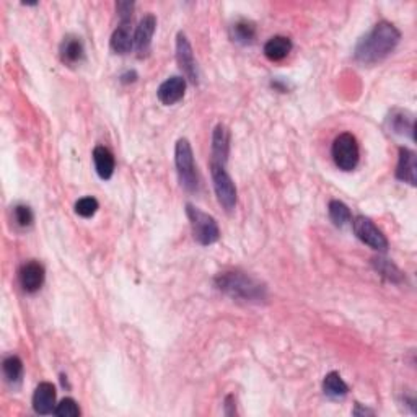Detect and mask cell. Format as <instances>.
<instances>
[{
	"mask_svg": "<svg viewBox=\"0 0 417 417\" xmlns=\"http://www.w3.org/2000/svg\"><path fill=\"white\" fill-rule=\"evenodd\" d=\"M186 92V80L183 77H172L160 85L157 90V97L160 103H163L165 107H172V104L178 103L179 100H183Z\"/></svg>",
	"mask_w": 417,
	"mask_h": 417,
	"instance_id": "14",
	"label": "cell"
},
{
	"mask_svg": "<svg viewBox=\"0 0 417 417\" xmlns=\"http://www.w3.org/2000/svg\"><path fill=\"white\" fill-rule=\"evenodd\" d=\"M292 51V41L287 36H274L264 44V56L273 62L285 59Z\"/></svg>",
	"mask_w": 417,
	"mask_h": 417,
	"instance_id": "18",
	"label": "cell"
},
{
	"mask_svg": "<svg viewBox=\"0 0 417 417\" xmlns=\"http://www.w3.org/2000/svg\"><path fill=\"white\" fill-rule=\"evenodd\" d=\"M33 409L36 414L48 416L56 409V388L49 381H43L36 386L33 395Z\"/></svg>",
	"mask_w": 417,
	"mask_h": 417,
	"instance_id": "11",
	"label": "cell"
},
{
	"mask_svg": "<svg viewBox=\"0 0 417 417\" xmlns=\"http://www.w3.org/2000/svg\"><path fill=\"white\" fill-rule=\"evenodd\" d=\"M215 285L220 292L228 295L230 299L249 301V303H261L266 300L264 285L251 275L240 273V271L220 273L215 278Z\"/></svg>",
	"mask_w": 417,
	"mask_h": 417,
	"instance_id": "2",
	"label": "cell"
},
{
	"mask_svg": "<svg viewBox=\"0 0 417 417\" xmlns=\"http://www.w3.org/2000/svg\"><path fill=\"white\" fill-rule=\"evenodd\" d=\"M186 214H188L191 228H193L194 240L199 245L209 246L217 243L220 238V230L212 215L203 212L200 209L194 207L193 204L186 205Z\"/></svg>",
	"mask_w": 417,
	"mask_h": 417,
	"instance_id": "4",
	"label": "cell"
},
{
	"mask_svg": "<svg viewBox=\"0 0 417 417\" xmlns=\"http://www.w3.org/2000/svg\"><path fill=\"white\" fill-rule=\"evenodd\" d=\"M354 227V233L362 243H365L367 246H370L371 249L375 251H386L388 249V240L381 230L376 228V225L371 222L370 219L364 217V215H359V217L354 219L353 222Z\"/></svg>",
	"mask_w": 417,
	"mask_h": 417,
	"instance_id": "7",
	"label": "cell"
},
{
	"mask_svg": "<svg viewBox=\"0 0 417 417\" xmlns=\"http://www.w3.org/2000/svg\"><path fill=\"white\" fill-rule=\"evenodd\" d=\"M98 207H100L98 200L92 198V196H88V198H82L75 203V214L83 219H90L97 214Z\"/></svg>",
	"mask_w": 417,
	"mask_h": 417,
	"instance_id": "26",
	"label": "cell"
},
{
	"mask_svg": "<svg viewBox=\"0 0 417 417\" xmlns=\"http://www.w3.org/2000/svg\"><path fill=\"white\" fill-rule=\"evenodd\" d=\"M54 414L59 416V417H78L80 416V408H78V404L75 403V399L65 398L56 406V409H54Z\"/></svg>",
	"mask_w": 417,
	"mask_h": 417,
	"instance_id": "27",
	"label": "cell"
},
{
	"mask_svg": "<svg viewBox=\"0 0 417 417\" xmlns=\"http://www.w3.org/2000/svg\"><path fill=\"white\" fill-rule=\"evenodd\" d=\"M390 128L395 134L399 135H409L411 139H414V116L408 111H401V109H395L388 118Z\"/></svg>",
	"mask_w": 417,
	"mask_h": 417,
	"instance_id": "20",
	"label": "cell"
},
{
	"mask_svg": "<svg viewBox=\"0 0 417 417\" xmlns=\"http://www.w3.org/2000/svg\"><path fill=\"white\" fill-rule=\"evenodd\" d=\"M328 210H329L331 222H333L336 227L343 228L348 224L353 222V215H350L349 207L344 203H341V200H336V199L331 200L328 205Z\"/></svg>",
	"mask_w": 417,
	"mask_h": 417,
	"instance_id": "23",
	"label": "cell"
},
{
	"mask_svg": "<svg viewBox=\"0 0 417 417\" xmlns=\"http://www.w3.org/2000/svg\"><path fill=\"white\" fill-rule=\"evenodd\" d=\"M93 163L97 175L102 179H109L113 177L114 168H116V162H114V155L109 152L107 147L98 145L93 150Z\"/></svg>",
	"mask_w": 417,
	"mask_h": 417,
	"instance_id": "16",
	"label": "cell"
},
{
	"mask_svg": "<svg viewBox=\"0 0 417 417\" xmlns=\"http://www.w3.org/2000/svg\"><path fill=\"white\" fill-rule=\"evenodd\" d=\"M230 153V132L227 125L219 124L215 125L212 134V162L219 165H227Z\"/></svg>",
	"mask_w": 417,
	"mask_h": 417,
	"instance_id": "15",
	"label": "cell"
},
{
	"mask_svg": "<svg viewBox=\"0 0 417 417\" xmlns=\"http://www.w3.org/2000/svg\"><path fill=\"white\" fill-rule=\"evenodd\" d=\"M116 8H118L121 22H130V20H132V10H134L132 2H118Z\"/></svg>",
	"mask_w": 417,
	"mask_h": 417,
	"instance_id": "28",
	"label": "cell"
},
{
	"mask_svg": "<svg viewBox=\"0 0 417 417\" xmlns=\"http://www.w3.org/2000/svg\"><path fill=\"white\" fill-rule=\"evenodd\" d=\"M353 414L354 416H365V414H374V411H371V409H362L360 404L357 403V404H355V409H354Z\"/></svg>",
	"mask_w": 417,
	"mask_h": 417,
	"instance_id": "30",
	"label": "cell"
},
{
	"mask_svg": "<svg viewBox=\"0 0 417 417\" xmlns=\"http://www.w3.org/2000/svg\"><path fill=\"white\" fill-rule=\"evenodd\" d=\"M59 56L60 60H62L65 65H69V67L78 65L85 59V48L82 39L75 36V34H67V36L62 39V43H60Z\"/></svg>",
	"mask_w": 417,
	"mask_h": 417,
	"instance_id": "12",
	"label": "cell"
},
{
	"mask_svg": "<svg viewBox=\"0 0 417 417\" xmlns=\"http://www.w3.org/2000/svg\"><path fill=\"white\" fill-rule=\"evenodd\" d=\"M230 34H232V39L235 43L241 44V46H249L256 39V25L251 20L240 18L232 25Z\"/></svg>",
	"mask_w": 417,
	"mask_h": 417,
	"instance_id": "19",
	"label": "cell"
},
{
	"mask_svg": "<svg viewBox=\"0 0 417 417\" xmlns=\"http://www.w3.org/2000/svg\"><path fill=\"white\" fill-rule=\"evenodd\" d=\"M13 220H15V224H17L20 228L32 227L33 222H34V214H33L32 207H29V205H25V204L15 205Z\"/></svg>",
	"mask_w": 417,
	"mask_h": 417,
	"instance_id": "25",
	"label": "cell"
},
{
	"mask_svg": "<svg viewBox=\"0 0 417 417\" xmlns=\"http://www.w3.org/2000/svg\"><path fill=\"white\" fill-rule=\"evenodd\" d=\"M396 178L411 186L417 184V155L413 150L401 147L398 167H396Z\"/></svg>",
	"mask_w": 417,
	"mask_h": 417,
	"instance_id": "13",
	"label": "cell"
},
{
	"mask_svg": "<svg viewBox=\"0 0 417 417\" xmlns=\"http://www.w3.org/2000/svg\"><path fill=\"white\" fill-rule=\"evenodd\" d=\"M331 155H333L336 167L339 170H343V172H353V170L357 168L360 158L357 139L350 132L339 134L334 139Z\"/></svg>",
	"mask_w": 417,
	"mask_h": 417,
	"instance_id": "5",
	"label": "cell"
},
{
	"mask_svg": "<svg viewBox=\"0 0 417 417\" xmlns=\"http://www.w3.org/2000/svg\"><path fill=\"white\" fill-rule=\"evenodd\" d=\"M109 46L116 54H128L134 46V36L130 33V22H121L111 34Z\"/></svg>",
	"mask_w": 417,
	"mask_h": 417,
	"instance_id": "17",
	"label": "cell"
},
{
	"mask_svg": "<svg viewBox=\"0 0 417 417\" xmlns=\"http://www.w3.org/2000/svg\"><path fill=\"white\" fill-rule=\"evenodd\" d=\"M135 78H137V74H135V72H128L125 75H123V77H121V82H124V83L135 82Z\"/></svg>",
	"mask_w": 417,
	"mask_h": 417,
	"instance_id": "29",
	"label": "cell"
},
{
	"mask_svg": "<svg viewBox=\"0 0 417 417\" xmlns=\"http://www.w3.org/2000/svg\"><path fill=\"white\" fill-rule=\"evenodd\" d=\"M399 41V29L390 22H380L357 43L354 57L364 65H374L388 57Z\"/></svg>",
	"mask_w": 417,
	"mask_h": 417,
	"instance_id": "1",
	"label": "cell"
},
{
	"mask_svg": "<svg viewBox=\"0 0 417 417\" xmlns=\"http://www.w3.org/2000/svg\"><path fill=\"white\" fill-rule=\"evenodd\" d=\"M155 29H157V18L153 15H145L139 22V27L135 28L134 46L140 57L147 56V53L150 51V44H152Z\"/></svg>",
	"mask_w": 417,
	"mask_h": 417,
	"instance_id": "10",
	"label": "cell"
},
{
	"mask_svg": "<svg viewBox=\"0 0 417 417\" xmlns=\"http://www.w3.org/2000/svg\"><path fill=\"white\" fill-rule=\"evenodd\" d=\"M323 391L329 398H344L349 393V386L346 385V381L341 378L339 374L331 371L323 380Z\"/></svg>",
	"mask_w": 417,
	"mask_h": 417,
	"instance_id": "21",
	"label": "cell"
},
{
	"mask_svg": "<svg viewBox=\"0 0 417 417\" xmlns=\"http://www.w3.org/2000/svg\"><path fill=\"white\" fill-rule=\"evenodd\" d=\"M175 165L179 178L181 188L188 193H196L199 189V177L198 168L194 163L193 149L188 139H179L175 147Z\"/></svg>",
	"mask_w": 417,
	"mask_h": 417,
	"instance_id": "3",
	"label": "cell"
},
{
	"mask_svg": "<svg viewBox=\"0 0 417 417\" xmlns=\"http://www.w3.org/2000/svg\"><path fill=\"white\" fill-rule=\"evenodd\" d=\"M4 376L5 380H7L8 385H20L22 383V378H23V362L17 355H10L4 360Z\"/></svg>",
	"mask_w": 417,
	"mask_h": 417,
	"instance_id": "22",
	"label": "cell"
},
{
	"mask_svg": "<svg viewBox=\"0 0 417 417\" xmlns=\"http://www.w3.org/2000/svg\"><path fill=\"white\" fill-rule=\"evenodd\" d=\"M374 266H375L376 273L388 279L390 282L399 284L401 280H403V273H401V271L396 268V266L391 263V261L385 259V258H375L374 259Z\"/></svg>",
	"mask_w": 417,
	"mask_h": 417,
	"instance_id": "24",
	"label": "cell"
},
{
	"mask_svg": "<svg viewBox=\"0 0 417 417\" xmlns=\"http://www.w3.org/2000/svg\"><path fill=\"white\" fill-rule=\"evenodd\" d=\"M210 175H212L214 189L220 205L227 212H232L237 205V186H235L232 177L227 173L224 165L219 163H210Z\"/></svg>",
	"mask_w": 417,
	"mask_h": 417,
	"instance_id": "6",
	"label": "cell"
},
{
	"mask_svg": "<svg viewBox=\"0 0 417 417\" xmlns=\"http://www.w3.org/2000/svg\"><path fill=\"white\" fill-rule=\"evenodd\" d=\"M20 284L27 294H34L43 287L44 278H46V271L43 264L38 261H27L22 268H20Z\"/></svg>",
	"mask_w": 417,
	"mask_h": 417,
	"instance_id": "9",
	"label": "cell"
},
{
	"mask_svg": "<svg viewBox=\"0 0 417 417\" xmlns=\"http://www.w3.org/2000/svg\"><path fill=\"white\" fill-rule=\"evenodd\" d=\"M177 60L179 64V69L183 70V74L189 78V82L198 85L199 83L198 62H196L193 48H191V44L184 33H178L177 36Z\"/></svg>",
	"mask_w": 417,
	"mask_h": 417,
	"instance_id": "8",
	"label": "cell"
}]
</instances>
